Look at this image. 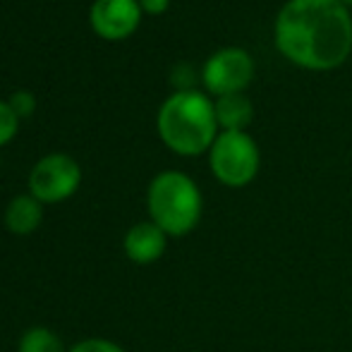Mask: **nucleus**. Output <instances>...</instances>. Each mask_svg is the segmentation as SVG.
I'll list each match as a JSON object with an SVG mask.
<instances>
[{"label": "nucleus", "mask_w": 352, "mask_h": 352, "mask_svg": "<svg viewBox=\"0 0 352 352\" xmlns=\"http://www.w3.org/2000/svg\"><path fill=\"white\" fill-rule=\"evenodd\" d=\"M213 106H216L218 127L228 132H245V127L254 118V106L245 94H228L218 98Z\"/></svg>", "instance_id": "10"}, {"label": "nucleus", "mask_w": 352, "mask_h": 352, "mask_svg": "<svg viewBox=\"0 0 352 352\" xmlns=\"http://www.w3.org/2000/svg\"><path fill=\"white\" fill-rule=\"evenodd\" d=\"M211 173L226 187H247L259 175L261 153L256 142L247 132H218L209 148Z\"/></svg>", "instance_id": "4"}, {"label": "nucleus", "mask_w": 352, "mask_h": 352, "mask_svg": "<svg viewBox=\"0 0 352 352\" xmlns=\"http://www.w3.org/2000/svg\"><path fill=\"white\" fill-rule=\"evenodd\" d=\"M82 185V168L67 153H48L29 173V195L41 204H60Z\"/></svg>", "instance_id": "5"}, {"label": "nucleus", "mask_w": 352, "mask_h": 352, "mask_svg": "<svg viewBox=\"0 0 352 352\" xmlns=\"http://www.w3.org/2000/svg\"><path fill=\"white\" fill-rule=\"evenodd\" d=\"M340 3H345V5H352V0H340Z\"/></svg>", "instance_id": "16"}, {"label": "nucleus", "mask_w": 352, "mask_h": 352, "mask_svg": "<svg viewBox=\"0 0 352 352\" xmlns=\"http://www.w3.org/2000/svg\"><path fill=\"white\" fill-rule=\"evenodd\" d=\"M254 79V60L240 46H228L216 51L201 70V82L213 96L242 94Z\"/></svg>", "instance_id": "6"}, {"label": "nucleus", "mask_w": 352, "mask_h": 352, "mask_svg": "<svg viewBox=\"0 0 352 352\" xmlns=\"http://www.w3.org/2000/svg\"><path fill=\"white\" fill-rule=\"evenodd\" d=\"M156 127L161 142L177 156H199L218 137L216 106L197 89L175 91L158 108Z\"/></svg>", "instance_id": "2"}, {"label": "nucleus", "mask_w": 352, "mask_h": 352, "mask_svg": "<svg viewBox=\"0 0 352 352\" xmlns=\"http://www.w3.org/2000/svg\"><path fill=\"white\" fill-rule=\"evenodd\" d=\"M17 352H67L60 336L48 326H32L22 333L17 343Z\"/></svg>", "instance_id": "11"}, {"label": "nucleus", "mask_w": 352, "mask_h": 352, "mask_svg": "<svg viewBox=\"0 0 352 352\" xmlns=\"http://www.w3.org/2000/svg\"><path fill=\"white\" fill-rule=\"evenodd\" d=\"M5 228L17 237L34 235L43 221V204L32 195H17L5 206Z\"/></svg>", "instance_id": "9"}, {"label": "nucleus", "mask_w": 352, "mask_h": 352, "mask_svg": "<svg viewBox=\"0 0 352 352\" xmlns=\"http://www.w3.org/2000/svg\"><path fill=\"white\" fill-rule=\"evenodd\" d=\"M67 352H127L122 345H118L116 340L108 338H84L79 343H74Z\"/></svg>", "instance_id": "13"}, {"label": "nucleus", "mask_w": 352, "mask_h": 352, "mask_svg": "<svg viewBox=\"0 0 352 352\" xmlns=\"http://www.w3.org/2000/svg\"><path fill=\"white\" fill-rule=\"evenodd\" d=\"M10 106H12V111L17 113V118H27L34 113V108H36V98L32 96L29 91H14L12 96H10Z\"/></svg>", "instance_id": "14"}, {"label": "nucleus", "mask_w": 352, "mask_h": 352, "mask_svg": "<svg viewBox=\"0 0 352 352\" xmlns=\"http://www.w3.org/2000/svg\"><path fill=\"white\" fill-rule=\"evenodd\" d=\"M19 130V118L8 101H0V146L14 140Z\"/></svg>", "instance_id": "12"}, {"label": "nucleus", "mask_w": 352, "mask_h": 352, "mask_svg": "<svg viewBox=\"0 0 352 352\" xmlns=\"http://www.w3.org/2000/svg\"><path fill=\"white\" fill-rule=\"evenodd\" d=\"M142 5V12H148V14H163L170 5V0H140Z\"/></svg>", "instance_id": "15"}, {"label": "nucleus", "mask_w": 352, "mask_h": 352, "mask_svg": "<svg viewBox=\"0 0 352 352\" xmlns=\"http://www.w3.org/2000/svg\"><path fill=\"white\" fill-rule=\"evenodd\" d=\"M276 48L305 70L340 67L352 53V17L340 0H287L274 24Z\"/></svg>", "instance_id": "1"}, {"label": "nucleus", "mask_w": 352, "mask_h": 352, "mask_svg": "<svg viewBox=\"0 0 352 352\" xmlns=\"http://www.w3.org/2000/svg\"><path fill=\"white\" fill-rule=\"evenodd\" d=\"M148 221H153L168 237H185L199 226L204 199L187 173L163 170L148 182L146 190Z\"/></svg>", "instance_id": "3"}, {"label": "nucleus", "mask_w": 352, "mask_h": 352, "mask_svg": "<svg viewBox=\"0 0 352 352\" xmlns=\"http://www.w3.org/2000/svg\"><path fill=\"white\" fill-rule=\"evenodd\" d=\"M91 29L106 41H122L132 36L142 22L140 0H94L89 10Z\"/></svg>", "instance_id": "7"}, {"label": "nucleus", "mask_w": 352, "mask_h": 352, "mask_svg": "<svg viewBox=\"0 0 352 352\" xmlns=\"http://www.w3.org/2000/svg\"><path fill=\"white\" fill-rule=\"evenodd\" d=\"M168 250V235L153 221L135 223L122 237V252L140 266L156 264Z\"/></svg>", "instance_id": "8"}]
</instances>
